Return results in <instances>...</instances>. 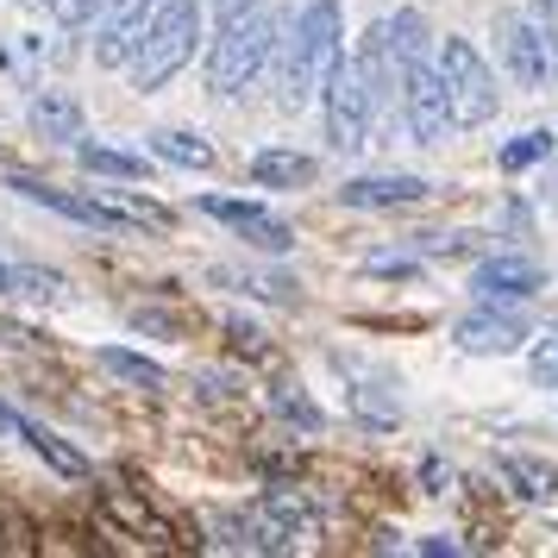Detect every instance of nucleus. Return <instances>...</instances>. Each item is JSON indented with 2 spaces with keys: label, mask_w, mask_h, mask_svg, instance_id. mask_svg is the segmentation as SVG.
Returning a JSON list of instances; mask_svg holds the SVG:
<instances>
[{
  "label": "nucleus",
  "mask_w": 558,
  "mask_h": 558,
  "mask_svg": "<svg viewBox=\"0 0 558 558\" xmlns=\"http://www.w3.org/2000/svg\"><path fill=\"white\" fill-rule=\"evenodd\" d=\"M202 51V0H151L145 13V38L132 51V88L157 95L189 70V57Z\"/></svg>",
  "instance_id": "f257e3e1"
},
{
  "label": "nucleus",
  "mask_w": 558,
  "mask_h": 558,
  "mask_svg": "<svg viewBox=\"0 0 558 558\" xmlns=\"http://www.w3.org/2000/svg\"><path fill=\"white\" fill-rule=\"evenodd\" d=\"M270 38H277V20L270 13H239L227 26H214V45H207V95H245L252 76L264 70V57H270Z\"/></svg>",
  "instance_id": "f03ea898"
},
{
  "label": "nucleus",
  "mask_w": 558,
  "mask_h": 558,
  "mask_svg": "<svg viewBox=\"0 0 558 558\" xmlns=\"http://www.w3.org/2000/svg\"><path fill=\"white\" fill-rule=\"evenodd\" d=\"M439 82H446V107H452V126H489L502 113V88L489 57L471 38H439Z\"/></svg>",
  "instance_id": "7ed1b4c3"
},
{
  "label": "nucleus",
  "mask_w": 558,
  "mask_h": 558,
  "mask_svg": "<svg viewBox=\"0 0 558 558\" xmlns=\"http://www.w3.org/2000/svg\"><path fill=\"white\" fill-rule=\"evenodd\" d=\"M489 45H496L502 76L514 82L521 95H539L546 82H558V38H546L533 13H514V7H502V13L489 20Z\"/></svg>",
  "instance_id": "20e7f679"
},
{
  "label": "nucleus",
  "mask_w": 558,
  "mask_h": 558,
  "mask_svg": "<svg viewBox=\"0 0 558 558\" xmlns=\"http://www.w3.org/2000/svg\"><path fill=\"white\" fill-rule=\"evenodd\" d=\"M320 113H327L332 151H357V145H364L377 107H371V88H364V70H357L352 51L339 57V63L327 70V82H320Z\"/></svg>",
  "instance_id": "39448f33"
},
{
  "label": "nucleus",
  "mask_w": 558,
  "mask_h": 558,
  "mask_svg": "<svg viewBox=\"0 0 558 558\" xmlns=\"http://www.w3.org/2000/svg\"><path fill=\"white\" fill-rule=\"evenodd\" d=\"M396 95H402V120L414 145H439L446 126H452V107H446V82H439V63L427 57H408L396 63Z\"/></svg>",
  "instance_id": "423d86ee"
},
{
  "label": "nucleus",
  "mask_w": 558,
  "mask_h": 558,
  "mask_svg": "<svg viewBox=\"0 0 558 558\" xmlns=\"http://www.w3.org/2000/svg\"><path fill=\"white\" fill-rule=\"evenodd\" d=\"M527 339L533 332L514 314V302H483L477 314L458 320V352H471V357H514Z\"/></svg>",
  "instance_id": "0eeeda50"
},
{
  "label": "nucleus",
  "mask_w": 558,
  "mask_h": 558,
  "mask_svg": "<svg viewBox=\"0 0 558 558\" xmlns=\"http://www.w3.org/2000/svg\"><path fill=\"white\" fill-rule=\"evenodd\" d=\"M264 70H270V88H277V107H282V113H302V107L314 101V88H320V76H314L307 45H302V32H295V26H277Z\"/></svg>",
  "instance_id": "6e6552de"
},
{
  "label": "nucleus",
  "mask_w": 558,
  "mask_h": 558,
  "mask_svg": "<svg viewBox=\"0 0 558 558\" xmlns=\"http://www.w3.org/2000/svg\"><path fill=\"white\" fill-rule=\"evenodd\" d=\"M471 289H477V302H533L546 289V264L521 257V252L483 257L477 270H471Z\"/></svg>",
  "instance_id": "1a4fd4ad"
},
{
  "label": "nucleus",
  "mask_w": 558,
  "mask_h": 558,
  "mask_svg": "<svg viewBox=\"0 0 558 558\" xmlns=\"http://www.w3.org/2000/svg\"><path fill=\"white\" fill-rule=\"evenodd\" d=\"M195 207H202L207 220H227V227L239 232V239H252L257 252H289V245H295V227H289V220H277L270 207H257V202H227V195H202Z\"/></svg>",
  "instance_id": "9d476101"
},
{
  "label": "nucleus",
  "mask_w": 558,
  "mask_h": 558,
  "mask_svg": "<svg viewBox=\"0 0 558 558\" xmlns=\"http://www.w3.org/2000/svg\"><path fill=\"white\" fill-rule=\"evenodd\" d=\"M7 189H13V195H26V202H38V207H51V214H63V220H76V227L126 232V227H120V214H113L101 195H70V189H57V182H45V177H13Z\"/></svg>",
  "instance_id": "9b49d317"
},
{
  "label": "nucleus",
  "mask_w": 558,
  "mask_h": 558,
  "mask_svg": "<svg viewBox=\"0 0 558 558\" xmlns=\"http://www.w3.org/2000/svg\"><path fill=\"white\" fill-rule=\"evenodd\" d=\"M295 32H302V45H307L314 76L327 82V70L345 57V13H339V0H307L302 13H295Z\"/></svg>",
  "instance_id": "f8f14e48"
},
{
  "label": "nucleus",
  "mask_w": 558,
  "mask_h": 558,
  "mask_svg": "<svg viewBox=\"0 0 558 558\" xmlns=\"http://www.w3.org/2000/svg\"><path fill=\"white\" fill-rule=\"evenodd\" d=\"M427 177H402V170H383V177H352L339 189V202L345 207H414L427 202Z\"/></svg>",
  "instance_id": "ddd939ff"
},
{
  "label": "nucleus",
  "mask_w": 558,
  "mask_h": 558,
  "mask_svg": "<svg viewBox=\"0 0 558 558\" xmlns=\"http://www.w3.org/2000/svg\"><path fill=\"white\" fill-rule=\"evenodd\" d=\"M26 120H32V132L45 138V145H76L82 138V101L76 95H63V88H38L32 95V107H26Z\"/></svg>",
  "instance_id": "4468645a"
},
{
  "label": "nucleus",
  "mask_w": 558,
  "mask_h": 558,
  "mask_svg": "<svg viewBox=\"0 0 558 558\" xmlns=\"http://www.w3.org/2000/svg\"><path fill=\"white\" fill-rule=\"evenodd\" d=\"M496 471H502V483H508V496L514 502H553V489H558V471L546 464V458H527V452H502L496 458Z\"/></svg>",
  "instance_id": "2eb2a0df"
},
{
  "label": "nucleus",
  "mask_w": 558,
  "mask_h": 558,
  "mask_svg": "<svg viewBox=\"0 0 558 558\" xmlns=\"http://www.w3.org/2000/svg\"><path fill=\"white\" fill-rule=\"evenodd\" d=\"M138 38H145V13H107L101 32H95V63L101 70H126Z\"/></svg>",
  "instance_id": "dca6fc26"
},
{
  "label": "nucleus",
  "mask_w": 558,
  "mask_h": 558,
  "mask_svg": "<svg viewBox=\"0 0 558 558\" xmlns=\"http://www.w3.org/2000/svg\"><path fill=\"white\" fill-rule=\"evenodd\" d=\"M13 433H20V439H26V446H32V452H38V458H45V464H51L57 477H76V483L88 477V458H82L76 446H70V439H63V433L38 427V421H32V414H20V427H13Z\"/></svg>",
  "instance_id": "f3484780"
},
{
  "label": "nucleus",
  "mask_w": 558,
  "mask_h": 558,
  "mask_svg": "<svg viewBox=\"0 0 558 558\" xmlns=\"http://www.w3.org/2000/svg\"><path fill=\"white\" fill-rule=\"evenodd\" d=\"M151 157L157 163H170V170H214V145H207L202 132H151Z\"/></svg>",
  "instance_id": "a211bd4d"
},
{
  "label": "nucleus",
  "mask_w": 558,
  "mask_h": 558,
  "mask_svg": "<svg viewBox=\"0 0 558 558\" xmlns=\"http://www.w3.org/2000/svg\"><path fill=\"white\" fill-rule=\"evenodd\" d=\"M252 182L257 189H302V182H314V157L307 151H257L252 157Z\"/></svg>",
  "instance_id": "6ab92c4d"
},
{
  "label": "nucleus",
  "mask_w": 558,
  "mask_h": 558,
  "mask_svg": "<svg viewBox=\"0 0 558 558\" xmlns=\"http://www.w3.org/2000/svg\"><path fill=\"white\" fill-rule=\"evenodd\" d=\"M76 163L88 170V177L145 182V157H132V151H113V145H88V138H76Z\"/></svg>",
  "instance_id": "aec40b11"
},
{
  "label": "nucleus",
  "mask_w": 558,
  "mask_h": 558,
  "mask_svg": "<svg viewBox=\"0 0 558 558\" xmlns=\"http://www.w3.org/2000/svg\"><path fill=\"white\" fill-rule=\"evenodd\" d=\"M101 371H113L120 383H132V389H163V364H151V357H138V352H126V345H101Z\"/></svg>",
  "instance_id": "412c9836"
},
{
  "label": "nucleus",
  "mask_w": 558,
  "mask_h": 558,
  "mask_svg": "<svg viewBox=\"0 0 558 558\" xmlns=\"http://www.w3.org/2000/svg\"><path fill=\"white\" fill-rule=\"evenodd\" d=\"M101 202L120 214V227H151V232H170V207H157V202H145V195H132V189H101Z\"/></svg>",
  "instance_id": "4be33fe9"
},
{
  "label": "nucleus",
  "mask_w": 558,
  "mask_h": 558,
  "mask_svg": "<svg viewBox=\"0 0 558 558\" xmlns=\"http://www.w3.org/2000/svg\"><path fill=\"white\" fill-rule=\"evenodd\" d=\"M383 26H389V57H396V63H408V57H427V38H433V32H427V20H421L414 7L389 13Z\"/></svg>",
  "instance_id": "5701e85b"
},
{
  "label": "nucleus",
  "mask_w": 558,
  "mask_h": 558,
  "mask_svg": "<svg viewBox=\"0 0 558 558\" xmlns=\"http://www.w3.org/2000/svg\"><path fill=\"white\" fill-rule=\"evenodd\" d=\"M270 408H277V414L289 421V427H302V433H320V427H327L320 402H307V396H302V383H277V389H270Z\"/></svg>",
  "instance_id": "b1692460"
},
{
  "label": "nucleus",
  "mask_w": 558,
  "mask_h": 558,
  "mask_svg": "<svg viewBox=\"0 0 558 558\" xmlns=\"http://www.w3.org/2000/svg\"><path fill=\"white\" fill-rule=\"evenodd\" d=\"M63 289L70 282L57 270H38V264H13V282H7V295H32V302H63Z\"/></svg>",
  "instance_id": "393cba45"
},
{
  "label": "nucleus",
  "mask_w": 558,
  "mask_h": 558,
  "mask_svg": "<svg viewBox=\"0 0 558 558\" xmlns=\"http://www.w3.org/2000/svg\"><path fill=\"white\" fill-rule=\"evenodd\" d=\"M558 151L553 132H521L514 145H502V170H533V163H546Z\"/></svg>",
  "instance_id": "a878e982"
},
{
  "label": "nucleus",
  "mask_w": 558,
  "mask_h": 558,
  "mask_svg": "<svg viewBox=\"0 0 558 558\" xmlns=\"http://www.w3.org/2000/svg\"><path fill=\"white\" fill-rule=\"evenodd\" d=\"M527 371L539 389H558V327L539 332V339H527Z\"/></svg>",
  "instance_id": "bb28decb"
},
{
  "label": "nucleus",
  "mask_w": 558,
  "mask_h": 558,
  "mask_svg": "<svg viewBox=\"0 0 558 558\" xmlns=\"http://www.w3.org/2000/svg\"><path fill=\"white\" fill-rule=\"evenodd\" d=\"M264 508L277 514L282 527H302V521H314V502H302V496H295L289 483H282V489H270V496H264Z\"/></svg>",
  "instance_id": "cd10ccee"
},
{
  "label": "nucleus",
  "mask_w": 558,
  "mask_h": 558,
  "mask_svg": "<svg viewBox=\"0 0 558 558\" xmlns=\"http://www.w3.org/2000/svg\"><path fill=\"white\" fill-rule=\"evenodd\" d=\"M51 13H57L70 32H88V26H101L107 0H51Z\"/></svg>",
  "instance_id": "c85d7f7f"
},
{
  "label": "nucleus",
  "mask_w": 558,
  "mask_h": 558,
  "mask_svg": "<svg viewBox=\"0 0 558 558\" xmlns=\"http://www.w3.org/2000/svg\"><path fill=\"white\" fill-rule=\"evenodd\" d=\"M352 408L364 414V421H377V427H396V408H389V402H377L371 389H357V396H352Z\"/></svg>",
  "instance_id": "c756f323"
},
{
  "label": "nucleus",
  "mask_w": 558,
  "mask_h": 558,
  "mask_svg": "<svg viewBox=\"0 0 558 558\" xmlns=\"http://www.w3.org/2000/svg\"><path fill=\"white\" fill-rule=\"evenodd\" d=\"M227 332H232V345H239L245 357H252V352H264V332H257L252 320H227Z\"/></svg>",
  "instance_id": "7c9ffc66"
},
{
  "label": "nucleus",
  "mask_w": 558,
  "mask_h": 558,
  "mask_svg": "<svg viewBox=\"0 0 558 558\" xmlns=\"http://www.w3.org/2000/svg\"><path fill=\"white\" fill-rule=\"evenodd\" d=\"M257 0H214V26H227V20H239V13H252Z\"/></svg>",
  "instance_id": "2f4dec72"
},
{
  "label": "nucleus",
  "mask_w": 558,
  "mask_h": 558,
  "mask_svg": "<svg viewBox=\"0 0 558 558\" xmlns=\"http://www.w3.org/2000/svg\"><path fill=\"white\" fill-rule=\"evenodd\" d=\"M421 553H439V558H446V553H464V546H458V539H446V533H433V539H421Z\"/></svg>",
  "instance_id": "473e14b6"
},
{
  "label": "nucleus",
  "mask_w": 558,
  "mask_h": 558,
  "mask_svg": "<svg viewBox=\"0 0 558 558\" xmlns=\"http://www.w3.org/2000/svg\"><path fill=\"white\" fill-rule=\"evenodd\" d=\"M107 13H151V0H107ZM101 13V20H107Z\"/></svg>",
  "instance_id": "72a5a7b5"
},
{
  "label": "nucleus",
  "mask_w": 558,
  "mask_h": 558,
  "mask_svg": "<svg viewBox=\"0 0 558 558\" xmlns=\"http://www.w3.org/2000/svg\"><path fill=\"white\" fill-rule=\"evenodd\" d=\"M232 377H214V371H202V396H227Z\"/></svg>",
  "instance_id": "f704fd0d"
},
{
  "label": "nucleus",
  "mask_w": 558,
  "mask_h": 558,
  "mask_svg": "<svg viewBox=\"0 0 558 558\" xmlns=\"http://www.w3.org/2000/svg\"><path fill=\"white\" fill-rule=\"evenodd\" d=\"M13 427H20V408H7V402H0V433H13Z\"/></svg>",
  "instance_id": "c9c22d12"
},
{
  "label": "nucleus",
  "mask_w": 558,
  "mask_h": 558,
  "mask_svg": "<svg viewBox=\"0 0 558 558\" xmlns=\"http://www.w3.org/2000/svg\"><path fill=\"white\" fill-rule=\"evenodd\" d=\"M7 282H13V264H0V295H7Z\"/></svg>",
  "instance_id": "e433bc0d"
},
{
  "label": "nucleus",
  "mask_w": 558,
  "mask_h": 558,
  "mask_svg": "<svg viewBox=\"0 0 558 558\" xmlns=\"http://www.w3.org/2000/svg\"><path fill=\"white\" fill-rule=\"evenodd\" d=\"M26 7H51V0H26Z\"/></svg>",
  "instance_id": "4c0bfd02"
}]
</instances>
